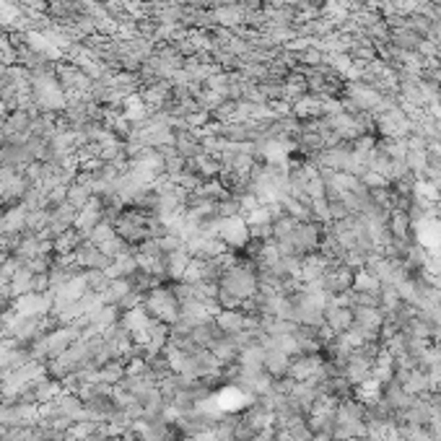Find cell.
I'll use <instances>...</instances> for the list:
<instances>
[{"label":"cell","mask_w":441,"mask_h":441,"mask_svg":"<svg viewBox=\"0 0 441 441\" xmlns=\"http://www.w3.org/2000/svg\"><path fill=\"white\" fill-rule=\"evenodd\" d=\"M218 288L223 294L234 296L237 301H249L257 296L260 281H257V265H252V260H239L237 265L223 270L218 278Z\"/></svg>","instance_id":"cell-1"},{"label":"cell","mask_w":441,"mask_h":441,"mask_svg":"<svg viewBox=\"0 0 441 441\" xmlns=\"http://www.w3.org/2000/svg\"><path fill=\"white\" fill-rule=\"evenodd\" d=\"M143 309L151 320H161L166 324H174L179 320V301H177L172 285H156L154 291H148L143 299Z\"/></svg>","instance_id":"cell-2"},{"label":"cell","mask_w":441,"mask_h":441,"mask_svg":"<svg viewBox=\"0 0 441 441\" xmlns=\"http://www.w3.org/2000/svg\"><path fill=\"white\" fill-rule=\"evenodd\" d=\"M216 237H218L226 249L237 252V249H244L252 241V234H249V226L244 216H231V218H216Z\"/></svg>","instance_id":"cell-3"},{"label":"cell","mask_w":441,"mask_h":441,"mask_svg":"<svg viewBox=\"0 0 441 441\" xmlns=\"http://www.w3.org/2000/svg\"><path fill=\"white\" fill-rule=\"evenodd\" d=\"M343 99H348L359 112H368V114H377L382 110V94L377 89H371L361 81H345L343 86Z\"/></svg>","instance_id":"cell-4"},{"label":"cell","mask_w":441,"mask_h":441,"mask_svg":"<svg viewBox=\"0 0 441 441\" xmlns=\"http://www.w3.org/2000/svg\"><path fill=\"white\" fill-rule=\"evenodd\" d=\"M10 309L21 317H47L52 312V294H39V291H29L10 301Z\"/></svg>","instance_id":"cell-5"},{"label":"cell","mask_w":441,"mask_h":441,"mask_svg":"<svg viewBox=\"0 0 441 441\" xmlns=\"http://www.w3.org/2000/svg\"><path fill=\"white\" fill-rule=\"evenodd\" d=\"M101 221H104V202H101V197H91V200L78 211L73 229L81 234L83 239H89V234L96 229V223H101Z\"/></svg>","instance_id":"cell-6"},{"label":"cell","mask_w":441,"mask_h":441,"mask_svg":"<svg viewBox=\"0 0 441 441\" xmlns=\"http://www.w3.org/2000/svg\"><path fill=\"white\" fill-rule=\"evenodd\" d=\"M172 91H174V86L172 81H154V83H146V86H140V99L146 101V107L151 112H161L166 110V104L172 101Z\"/></svg>","instance_id":"cell-7"},{"label":"cell","mask_w":441,"mask_h":441,"mask_svg":"<svg viewBox=\"0 0 441 441\" xmlns=\"http://www.w3.org/2000/svg\"><path fill=\"white\" fill-rule=\"evenodd\" d=\"M322 361H324L322 359V353H314V356H309V353H299V356L291 359V366H288V374H285V377L294 379V382L314 379L317 374H320Z\"/></svg>","instance_id":"cell-8"},{"label":"cell","mask_w":441,"mask_h":441,"mask_svg":"<svg viewBox=\"0 0 441 441\" xmlns=\"http://www.w3.org/2000/svg\"><path fill=\"white\" fill-rule=\"evenodd\" d=\"M324 324L332 330V335L348 332L350 324H353V309H350V306H343V304H338L332 299L330 306L324 309Z\"/></svg>","instance_id":"cell-9"},{"label":"cell","mask_w":441,"mask_h":441,"mask_svg":"<svg viewBox=\"0 0 441 441\" xmlns=\"http://www.w3.org/2000/svg\"><path fill=\"white\" fill-rule=\"evenodd\" d=\"M400 384L405 387V392H410L413 397H423L426 392H433L431 377H428V371H423V368H410L408 377H405Z\"/></svg>","instance_id":"cell-10"},{"label":"cell","mask_w":441,"mask_h":441,"mask_svg":"<svg viewBox=\"0 0 441 441\" xmlns=\"http://www.w3.org/2000/svg\"><path fill=\"white\" fill-rule=\"evenodd\" d=\"M27 216H29V208L24 202H16V205H10L6 213H0L6 234H24V231H27Z\"/></svg>","instance_id":"cell-11"},{"label":"cell","mask_w":441,"mask_h":441,"mask_svg":"<svg viewBox=\"0 0 441 441\" xmlns=\"http://www.w3.org/2000/svg\"><path fill=\"white\" fill-rule=\"evenodd\" d=\"M387 229H389V237L392 239H403V241H413L410 237H415L413 231V221L405 211H392L389 213V221H387Z\"/></svg>","instance_id":"cell-12"},{"label":"cell","mask_w":441,"mask_h":441,"mask_svg":"<svg viewBox=\"0 0 441 441\" xmlns=\"http://www.w3.org/2000/svg\"><path fill=\"white\" fill-rule=\"evenodd\" d=\"M122 114H125V120H128L130 125H143V122L151 117V110L146 107V101L140 99V94H133V96H128L125 104H122Z\"/></svg>","instance_id":"cell-13"},{"label":"cell","mask_w":441,"mask_h":441,"mask_svg":"<svg viewBox=\"0 0 441 441\" xmlns=\"http://www.w3.org/2000/svg\"><path fill=\"white\" fill-rule=\"evenodd\" d=\"M190 260H193V255L184 247L177 249V252H169V255H166V281H182Z\"/></svg>","instance_id":"cell-14"},{"label":"cell","mask_w":441,"mask_h":441,"mask_svg":"<svg viewBox=\"0 0 441 441\" xmlns=\"http://www.w3.org/2000/svg\"><path fill=\"white\" fill-rule=\"evenodd\" d=\"M83 241H86V239H83V237H81V234H78L75 229L63 231L60 237H55V239H52V255H55V257H65V255H73V252H75L78 247H81Z\"/></svg>","instance_id":"cell-15"},{"label":"cell","mask_w":441,"mask_h":441,"mask_svg":"<svg viewBox=\"0 0 441 441\" xmlns=\"http://www.w3.org/2000/svg\"><path fill=\"white\" fill-rule=\"evenodd\" d=\"M291 366V356H285L276 348H265V371L273 379H283Z\"/></svg>","instance_id":"cell-16"},{"label":"cell","mask_w":441,"mask_h":441,"mask_svg":"<svg viewBox=\"0 0 441 441\" xmlns=\"http://www.w3.org/2000/svg\"><path fill=\"white\" fill-rule=\"evenodd\" d=\"M213 16H216V27L223 29L244 27V10L239 6H218V8H213Z\"/></svg>","instance_id":"cell-17"},{"label":"cell","mask_w":441,"mask_h":441,"mask_svg":"<svg viewBox=\"0 0 441 441\" xmlns=\"http://www.w3.org/2000/svg\"><path fill=\"white\" fill-rule=\"evenodd\" d=\"M125 361H107L104 366L96 368V384H120L122 379H125Z\"/></svg>","instance_id":"cell-18"},{"label":"cell","mask_w":441,"mask_h":441,"mask_svg":"<svg viewBox=\"0 0 441 441\" xmlns=\"http://www.w3.org/2000/svg\"><path fill=\"white\" fill-rule=\"evenodd\" d=\"M148 322H151L148 312L143 309V306H138V309H128V312H122L120 327H125L130 335H138V332H143L148 327Z\"/></svg>","instance_id":"cell-19"},{"label":"cell","mask_w":441,"mask_h":441,"mask_svg":"<svg viewBox=\"0 0 441 441\" xmlns=\"http://www.w3.org/2000/svg\"><path fill=\"white\" fill-rule=\"evenodd\" d=\"M133 291V283H130V278H112L110 285L101 291V299L104 304H112V306H117V304L125 299V296Z\"/></svg>","instance_id":"cell-20"},{"label":"cell","mask_w":441,"mask_h":441,"mask_svg":"<svg viewBox=\"0 0 441 441\" xmlns=\"http://www.w3.org/2000/svg\"><path fill=\"white\" fill-rule=\"evenodd\" d=\"M421 42H423L421 34H415L413 29H408V27L389 31V45H395L397 50H405V52H415Z\"/></svg>","instance_id":"cell-21"},{"label":"cell","mask_w":441,"mask_h":441,"mask_svg":"<svg viewBox=\"0 0 441 441\" xmlns=\"http://www.w3.org/2000/svg\"><path fill=\"white\" fill-rule=\"evenodd\" d=\"M350 288H353V291H359V294H379L382 283H379L377 278L368 273L366 267H361V270L353 273V285H350Z\"/></svg>","instance_id":"cell-22"},{"label":"cell","mask_w":441,"mask_h":441,"mask_svg":"<svg viewBox=\"0 0 441 441\" xmlns=\"http://www.w3.org/2000/svg\"><path fill=\"white\" fill-rule=\"evenodd\" d=\"M285 436L291 441H312V428H309V423H306V415H299V418H294V421L285 423Z\"/></svg>","instance_id":"cell-23"},{"label":"cell","mask_w":441,"mask_h":441,"mask_svg":"<svg viewBox=\"0 0 441 441\" xmlns=\"http://www.w3.org/2000/svg\"><path fill=\"white\" fill-rule=\"evenodd\" d=\"M405 164H408V169L413 172L415 177L423 174V169L428 166V154L426 151H410L408 148V156H405Z\"/></svg>","instance_id":"cell-24"},{"label":"cell","mask_w":441,"mask_h":441,"mask_svg":"<svg viewBox=\"0 0 441 441\" xmlns=\"http://www.w3.org/2000/svg\"><path fill=\"white\" fill-rule=\"evenodd\" d=\"M408 29H413L415 34H421V37H431L433 21L421 16V13H410V16H408Z\"/></svg>","instance_id":"cell-25"},{"label":"cell","mask_w":441,"mask_h":441,"mask_svg":"<svg viewBox=\"0 0 441 441\" xmlns=\"http://www.w3.org/2000/svg\"><path fill=\"white\" fill-rule=\"evenodd\" d=\"M364 34H366L371 42L377 47H382V45H387L389 42V27L384 24V19L379 21V24H374V27H368V29H364Z\"/></svg>","instance_id":"cell-26"}]
</instances>
